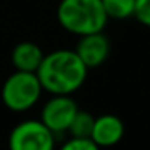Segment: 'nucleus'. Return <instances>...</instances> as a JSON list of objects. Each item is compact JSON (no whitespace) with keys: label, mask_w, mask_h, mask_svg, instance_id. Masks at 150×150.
<instances>
[{"label":"nucleus","mask_w":150,"mask_h":150,"mask_svg":"<svg viewBox=\"0 0 150 150\" xmlns=\"http://www.w3.org/2000/svg\"><path fill=\"white\" fill-rule=\"evenodd\" d=\"M89 68L74 50L60 49L44 55L36 74L44 92L52 95H71L82 87Z\"/></svg>","instance_id":"obj_1"},{"label":"nucleus","mask_w":150,"mask_h":150,"mask_svg":"<svg viewBox=\"0 0 150 150\" xmlns=\"http://www.w3.org/2000/svg\"><path fill=\"white\" fill-rule=\"evenodd\" d=\"M57 20L63 29L74 36L100 33L108 23L102 0H62Z\"/></svg>","instance_id":"obj_2"},{"label":"nucleus","mask_w":150,"mask_h":150,"mask_svg":"<svg viewBox=\"0 0 150 150\" xmlns=\"http://www.w3.org/2000/svg\"><path fill=\"white\" fill-rule=\"evenodd\" d=\"M44 89L36 73L16 71L7 78L2 87V100L11 111L23 113L39 102Z\"/></svg>","instance_id":"obj_3"},{"label":"nucleus","mask_w":150,"mask_h":150,"mask_svg":"<svg viewBox=\"0 0 150 150\" xmlns=\"http://www.w3.org/2000/svg\"><path fill=\"white\" fill-rule=\"evenodd\" d=\"M10 150H55V134L40 120H26L16 124L8 137Z\"/></svg>","instance_id":"obj_4"},{"label":"nucleus","mask_w":150,"mask_h":150,"mask_svg":"<svg viewBox=\"0 0 150 150\" xmlns=\"http://www.w3.org/2000/svg\"><path fill=\"white\" fill-rule=\"evenodd\" d=\"M78 110V103L71 95H52L42 107L40 121L57 136L68 131Z\"/></svg>","instance_id":"obj_5"},{"label":"nucleus","mask_w":150,"mask_h":150,"mask_svg":"<svg viewBox=\"0 0 150 150\" xmlns=\"http://www.w3.org/2000/svg\"><path fill=\"white\" fill-rule=\"evenodd\" d=\"M74 52L89 69L97 68L102 63H105V60L110 55V40L103 34V31L79 36V42Z\"/></svg>","instance_id":"obj_6"},{"label":"nucleus","mask_w":150,"mask_h":150,"mask_svg":"<svg viewBox=\"0 0 150 150\" xmlns=\"http://www.w3.org/2000/svg\"><path fill=\"white\" fill-rule=\"evenodd\" d=\"M124 136V123L116 115H100L94 120V127L91 132V139L100 149L113 147L123 139Z\"/></svg>","instance_id":"obj_7"},{"label":"nucleus","mask_w":150,"mask_h":150,"mask_svg":"<svg viewBox=\"0 0 150 150\" xmlns=\"http://www.w3.org/2000/svg\"><path fill=\"white\" fill-rule=\"evenodd\" d=\"M44 55L45 53L36 42L24 40V42L15 45L13 52H11V63H13L16 71L36 73L44 60Z\"/></svg>","instance_id":"obj_8"},{"label":"nucleus","mask_w":150,"mask_h":150,"mask_svg":"<svg viewBox=\"0 0 150 150\" xmlns=\"http://www.w3.org/2000/svg\"><path fill=\"white\" fill-rule=\"evenodd\" d=\"M108 20H127L134 16L136 0H102Z\"/></svg>","instance_id":"obj_9"},{"label":"nucleus","mask_w":150,"mask_h":150,"mask_svg":"<svg viewBox=\"0 0 150 150\" xmlns=\"http://www.w3.org/2000/svg\"><path fill=\"white\" fill-rule=\"evenodd\" d=\"M94 120L95 116H92L89 111L78 110V113L74 115L66 132L71 134V137H91L92 127H94Z\"/></svg>","instance_id":"obj_10"},{"label":"nucleus","mask_w":150,"mask_h":150,"mask_svg":"<svg viewBox=\"0 0 150 150\" xmlns=\"http://www.w3.org/2000/svg\"><path fill=\"white\" fill-rule=\"evenodd\" d=\"M58 150H102L91 137H71Z\"/></svg>","instance_id":"obj_11"},{"label":"nucleus","mask_w":150,"mask_h":150,"mask_svg":"<svg viewBox=\"0 0 150 150\" xmlns=\"http://www.w3.org/2000/svg\"><path fill=\"white\" fill-rule=\"evenodd\" d=\"M134 18L140 24L150 28V0H136Z\"/></svg>","instance_id":"obj_12"}]
</instances>
